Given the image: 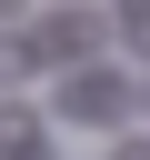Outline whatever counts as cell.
Instances as JSON below:
<instances>
[{
    "label": "cell",
    "instance_id": "3957f363",
    "mask_svg": "<svg viewBox=\"0 0 150 160\" xmlns=\"http://www.w3.org/2000/svg\"><path fill=\"white\" fill-rule=\"evenodd\" d=\"M40 40H50V50H80V60H90V50H100V40H110V30H100V20H50V30H40Z\"/></svg>",
    "mask_w": 150,
    "mask_h": 160
},
{
    "label": "cell",
    "instance_id": "5b68a950",
    "mask_svg": "<svg viewBox=\"0 0 150 160\" xmlns=\"http://www.w3.org/2000/svg\"><path fill=\"white\" fill-rule=\"evenodd\" d=\"M110 160H150V150H140V140H120V150H110Z\"/></svg>",
    "mask_w": 150,
    "mask_h": 160
},
{
    "label": "cell",
    "instance_id": "7a4b0ae2",
    "mask_svg": "<svg viewBox=\"0 0 150 160\" xmlns=\"http://www.w3.org/2000/svg\"><path fill=\"white\" fill-rule=\"evenodd\" d=\"M0 160H60V150H50V130H40L20 100H0Z\"/></svg>",
    "mask_w": 150,
    "mask_h": 160
},
{
    "label": "cell",
    "instance_id": "277c9868",
    "mask_svg": "<svg viewBox=\"0 0 150 160\" xmlns=\"http://www.w3.org/2000/svg\"><path fill=\"white\" fill-rule=\"evenodd\" d=\"M130 50H150V10H140V20H130Z\"/></svg>",
    "mask_w": 150,
    "mask_h": 160
},
{
    "label": "cell",
    "instance_id": "6da1fadb",
    "mask_svg": "<svg viewBox=\"0 0 150 160\" xmlns=\"http://www.w3.org/2000/svg\"><path fill=\"white\" fill-rule=\"evenodd\" d=\"M130 100H140V90H130L120 70H70V80H60V120H90V130H110Z\"/></svg>",
    "mask_w": 150,
    "mask_h": 160
}]
</instances>
